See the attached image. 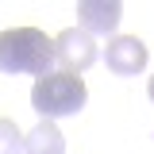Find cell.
<instances>
[{"mask_svg":"<svg viewBox=\"0 0 154 154\" xmlns=\"http://www.w3.org/2000/svg\"><path fill=\"white\" fill-rule=\"evenodd\" d=\"M0 69L4 73H31L42 77L54 66V38L38 27H8L0 31Z\"/></svg>","mask_w":154,"mask_h":154,"instance_id":"obj_1","label":"cell"},{"mask_svg":"<svg viewBox=\"0 0 154 154\" xmlns=\"http://www.w3.org/2000/svg\"><path fill=\"white\" fill-rule=\"evenodd\" d=\"M89 89L81 73H66V69H50V73L35 77L31 85V108L38 112V119H58V116H73L85 108Z\"/></svg>","mask_w":154,"mask_h":154,"instance_id":"obj_2","label":"cell"},{"mask_svg":"<svg viewBox=\"0 0 154 154\" xmlns=\"http://www.w3.org/2000/svg\"><path fill=\"white\" fill-rule=\"evenodd\" d=\"M96 38L85 27H69L54 38V66H62L66 73H85L89 66H96Z\"/></svg>","mask_w":154,"mask_h":154,"instance_id":"obj_3","label":"cell"},{"mask_svg":"<svg viewBox=\"0 0 154 154\" xmlns=\"http://www.w3.org/2000/svg\"><path fill=\"white\" fill-rule=\"evenodd\" d=\"M104 66L119 77H139L146 69V42L135 35H112L104 50Z\"/></svg>","mask_w":154,"mask_h":154,"instance_id":"obj_4","label":"cell"},{"mask_svg":"<svg viewBox=\"0 0 154 154\" xmlns=\"http://www.w3.org/2000/svg\"><path fill=\"white\" fill-rule=\"evenodd\" d=\"M123 0H77V19L89 35H108L119 27Z\"/></svg>","mask_w":154,"mask_h":154,"instance_id":"obj_5","label":"cell"},{"mask_svg":"<svg viewBox=\"0 0 154 154\" xmlns=\"http://www.w3.org/2000/svg\"><path fill=\"white\" fill-rule=\"evenodd\" d=\"M23 154H66V135L54 119H42L23 135Z\"/></svg>","mask_w":154,"mask_h":154,"instance_id":"obj_6","label":"cell"},{"mask_svg":"<svg viewBox=\"0 0 154 154\" xmlns=\"http://www.w3.org/2000/svg\"><path fill=\"white\" fill-rule=\"evenodd\" d=\"M0 154H23V135L12 119L0 116Z\"/></svg>","mask_w":154,"mask_h":154,"instance_id":"obj_7","label":"cell"},{"mask_svg":"<svg viewBox=\"0 0 154 154\" xmlns=\"http://www.w3.org/2000/svg\"><path fill=\"white\" fill-rule=\"evenodd\" d=\"M146 93H150V100H154V77H150V85H146Z\"/></svg>","mask_w":154,"mask_h":154,"instance_id":"obj_8","label":"cell"}]
</instances>
